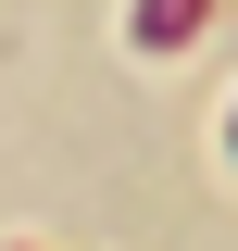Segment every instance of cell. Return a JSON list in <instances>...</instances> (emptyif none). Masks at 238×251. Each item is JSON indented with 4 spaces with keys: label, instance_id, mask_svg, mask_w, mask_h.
I'll list each match as a JSON object with an SVG mask.
<instances>
[{
    "label": "cell",
    "instance_id": "cell-1",
    "mask_svg": "<svg viewBox=\"0 0 238 251\" xmlns=\"http://www.w3.org/2000/svg\"><path fill=\"white\" fill-rule=\"evenodd\" d=\"M213 25V0H138V50H188Z\"/></svg>",
    "mask_w": 238,
    "mask_h": 251
},
{
    "label": "cell",
    "instance_id": "cell-2",
    "mask_svg": "<svg viewBox=\"0 0 238 251\" xmlns=\"http://www.w3.org/2000/svg\"><path fill=\"white\" fill-rule=\"evenodd\" d=\"M226 151H238V113H226Z\"/></svg>",
    "mask_w": 238,
    "mask_h": 251
}]
</instances>
